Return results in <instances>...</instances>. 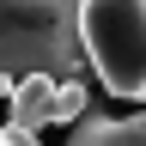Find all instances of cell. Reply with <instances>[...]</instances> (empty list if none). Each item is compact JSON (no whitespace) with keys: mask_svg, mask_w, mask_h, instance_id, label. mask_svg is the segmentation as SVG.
Here are the masks:
<instances>
[{"mask_svg":"<svg viewBox=\"0 0 146 146\" xmlns=\"http://www.w3.org/2000/svg\"><path fill=\"white\" fill-rule=\"evenodd\" d=\"M0 73H85L79 49V0H0Z\"/></svg>","mask_w":146,"mask_h":146,"instance_id":"cell-1","label":"cell"},{"mask_svg":"<svg viewBox=\"0 0 146 146\" xmlns=\"http://www.w3.org/2000/svg\"><path fill=\"white\" fill-rule=\"evenodd\" d=\"M85 67L116 98H146V0H79Z\"/></svg>","mask_w":146,"mask_h":146,"instance_id":"cell-2","label":"cell"},{"mask_svg":"<svg viewBox=\"0 0 146 146\" xmlns=\"http://www.w3.org/2000/svg\"><path fill=\"white\" fill-rule=\"evenodd\" d=\"M67 146H146V116H79Z\"/></svg>","mask_w":146,"mask_h":146,"instance_id":"cell-3","label":"cell"},{"mask_svg":"<svg viewBox=\"0 0 146 146\" xmlns=\"http://www.w3.org/2000/svg\"><path fill=\"white\" fill-rule=\"evenodd\" d=\"M6 104H12V122H25V128L43 134L49 116H55V79L49 73H18L12 91H6Z\"/></svg>","mask_w":146,"mask_h":146,"instance_id":"cell-4","label":"cell"},{"mask_svg":"<svg viewBox=\"0 0 146 146\" xmlns=\"http://www.w3.org/2000/svg\"><path fill=\"white\" fill-rule=\"evenodd\" d=\"M85 110H91V91H85L79 73H73V79H55V116H49V122H67V128H73Z\"/></svg>","mask_w":146,"mask_h":146,"instance_id":"cell-5","label":"cell"},{"mask_svg":"<svg viewBox=\"0 0 146 146\" xmlns=\"http://www.w3.org/2000/svg\"><path fill=\"white\" fill-rule=\"evenodd\" d=\"M0 146H36V128H25V122H6V128H0Z\"/></svg>","mask_w":146,"mask_h":146,"instance_id":"cell-6","label":"cell"}]
</instances>
